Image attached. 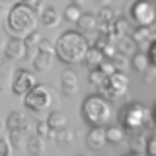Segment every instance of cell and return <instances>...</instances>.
Returning a JSON list of instances; mask_svg holds the SVG:
<instances>
[{"label": "cell", "mask_w": 156, "mask_h": 156, "mask_svg": "<svg viewBox=\"0 0 156 156\" xmlns=\"http://www.w3.org/2000/svg\"><path fill=\"white\" fill-rule=\"evenodd\" d=\"M90 47V41L78 29H66L58 35L55 43V55L66 65H76L84 61V55Z\"/></svg>", "instance_id": "6da1fadb"}, {"label": "cell", "mask_w": 156, "mask_h": 156, "mask_svg": "<svg viewBox=\"0 0 156 156\" xmlns=\"http://www.w3.org/2000/svg\"><path fill=\"white\" fill-rule=\"evenodd\" d=\"M39 26V14L26 2H16L12 4L6 16V29L10 35L23 37L31 33Z\"/></svg>", "instance_id": "7a4b0ae2"}, {"label": "cell", "mask_w": 156, "mask_h": 156, "mask_svg": "<svg viewBox=\"0 0 156 156\" xmlns=\"http://www.w3.org/2000/svg\"><path fill=\"white\" fill-rule=\"evenodd\" d=\"M82 115L84 121L90 123L92 127H105L109 125L111 117H113V109H111L109 101L101 96H88L82 104Z\"/></svg>", "instance_id": "3957f363"}, {"label": "cell", "mask_w": 156, "mask_h": 156, "mask_svg": "<svg viewBox=\"0 0 156 156\" xmlns=\"http://www.w3.org/2000/svg\"><path fill=\"white\" fill-rule=\"evenodd\" d=\"M121 125L129 133H143L152 127V115L143 104H129L121 111Z\"/></svg>", "instance_id": "277c9868"}, {"label": "cell", "mask_w": 156, "mask_h": 156, "mask_svg": "<svg viewBox=\"0 0 156 156\" xmlns=\"http://www.w3.org/2000/svg\"><path fill=\"white\" fill-rule=\"evenodd\" d=\"M51 101H53V90L49 86H43V84H35L23 96V105L29 111H35V113L49 109Z\"/></svg>", "instance_id": "5b68a950"}, {"label": "cell", "mask_w": 156, "mask_h": 156, "mask_svg": "<svg viewBox=\"0 0 156 156\" xmlns=\"http://www.w3.org/2000/svg\"><path fill=\"white\" fill-rule=\"evenodd\" d=\"M129 20L136 26H152L156 22V2L154 0H133L129 6Z\"/></svg>", "instance_id": "8992f818"}, {"label": "cell", "mask_w": 156, "mask_h": 156, "mask_svg": "<svg viewBox=\"0 0 156 156\" xmlns=\"http://www.w3.org/2000/svg\"><path fill=\"white\" fill-rule=\"evenodd\" d=\"M127 88H129L127 72H113V74H109L105 78V82L100 86V92L107 100H119L123 94H127Z\"/></svg>", "instance_id": "52a82bcc"}, {"label": "cell", "mask_w": 156, "mask_h": 156, "mask_svg": "<svg viewBox=\"0 0 156 156\" xmlns=\"http://www.w3.org/2000/svg\"><path fill=\"white\" fill-rule=\"evenodd\" d=\"M35 84H37L35 74H33L31 70L20 68V70H16L14 76H12V94L18 96V98H23Z\"/></svg>", "instance_id": "ba28073f"}, {"label": "cell", "mask_w": 156, "mask_h": 156, "mask_svg": "<svg viewBox=\"0 0 156 156\" xmlns=\"http://www.w3.org/2000/svg\"><path fill=\"white\" fill-rule=\"evenodd\" d=\"M4 57L8 61H20V58L26 57V47H23V39L10 35L6 39V45H4Z\"/></svg>", "instance_id": "9c48e42d"}, {"label": "cell", "mask_w": 156, "mask_h": 156, "mask_svg": "<svg viewBox=\"0 0 156 156\" xmlns=\"http://www.w3.org/2000/svg\"><path fill=\"white\" fill-rule=\"evenodd\" d=\"M105 127H98L94 125L86 135V146L90 150H101L105 146Z\"/></svg>", "instance_id": "30bf717a"}, {"label": "cell", "mask_w": 156, "mask_h": 156, "mask_svg": "<svg viewBox=\"0 0 156 156\" xmlns=\"http://www.w3.org/2000/svg\"><path fill=\"white\" fill-rule=\"evenodd\" d=\"M61 92L65 96H72L78 92V74L70 68L61 72Z\"/></svg>", "instance_id": "8fae6325"}, {"label": "cell", "mask_w": 156, "mask_h": 156, "mask_svg": "<svg viewBox=\"0 0 156 156\" xmlns=\"http://www.w3.org/2000/svg\"><path fill=\"white\" fill-rule=\"evenodd\" d=\"M131 31H133V23H131V20L125 18V16H121V18H115L113 22H111L109 37L119 39V37H123V35H131Z\"/></svg>", "instance_id": "7c38bea8"}, {"label": "cell", "mask_w": 156, "mask_h": 156, "mask_svg": "<svg viewBox=\"0 0 156 156\" xmlns=\"http://www.w3.org/2000/svg\"><path fill=\"white\" fill-rule=\"evenodd\" d=\"M76 26H78V31L84 33V35L88 37L90 33L98 31V20L94 14H88V12H82L80 18L76 20Z\"/></svg>", "instance_id": "4fadbf2b"}, {"label": "cell", "mask_w": 156, "mask_h": 156, "mask_svg": "<svg viewBox=\"0 0 156 156\" xmlns=\"http://www.w3.org/2000/svg\"><path fill=\"white\" fill-rule=\"evenodd\" d=\"M53 61H55V53H49V51H37L33 55V68L37 72H45L53 66Z\"/></svg>", "instance_id": "5bb4252c"}, {"label": "cell", "mask_w": 156, "mask_h": 156, "mask_svg": "<svg viewBox=\"0 0 156 156\" xmlns=\"http://www.w3.org/2000/svg\"><path fill=\"white\" fill-rule=\"evenodd\" d=\"M39 22L45 27H57L61 23V16L53 6H43L41 12H39Z\"/></svg>", "instance_id": "9a60e30c"}, {"label": "cell", "mask_w": 156, "mask_h": 156, "mask_svg": "<svg viewBox=\"0 0 156 156\" xmlns=\"http://www.w3.org/2000/svg\"><path fill=\"white\" fill-rule=\"evenodd\" d=\"M131 39L136 43V47L140 49H148L150 47V35H148V26H136V29L133 27L131 31Z\"/></svg>", "instance_id": "2e32d148"}, {"label": "cell", "mask_w": 156, "mask_h": 156, "mask_svg": "<svg viewBox=\"0 0 156 156\" xmlns=\"http://www.w3.org/2000/svg\"><path fill=\"white\" fill-rule=\"evenodd\" d=\"M125 135H127V131H125L123 125H111V127L107 125L105 127V140H107V143H111V144L123 143Z\"/></svg>", "instance_id": "e0dca14e"}, {"label": "cell", "mask_w": 156, "mask_h": 156, "mask_svg": "<svg viewBox=\"0 0 156 156\" xmlns=\"http://www.w3.org/2000/svg\"><path fill=\"white\" fill-rule=\"evenodd\" d=\"M6 129H22V131H27V119L23 113L20 111H12L8 117H6Z\"/></svg>", "instance_id": "ac0fdd59"}, {"label": "cell", "mask_w": 156, "mask_h": 156, "mask_svg": "<svg viewBox=\"0 0 156 156\" xmlns=\"http://www.w3.org/2000/svg\"><path fill=\"white\" fill-rule=\"evenodd\" d=\"M104 51L101 49H98V47H88V51H86V55H84V65H88L90 68H96V66H100V62L104 61Z\"/></svg>", "instance_id": "d6986e66"}, {"label": "cell", "mask_w": 156, "mask_h": 156, "mask_svg": "<svg viewBox=\"0 0 156 156\" xmlns=\"http://www.w3.org/2000/svg\"><path fill=\"white\" fill-rule=\"evenodd\" d=\"M26 148H27V154H31V156L43 154V152H45V139H41L39 135H31L27 139Z\"/></svg>", "instance_id": "ffe728a7"}, {"label": "cell", "mask_w": 156, "mask_h": 156, "mask_svg": "<svg viewBox=\"0 0 156 156\" xmlns=\"http://www.w3.org/2000/svg\"><path fill=\"white\" fill-rule=\"evenodd\" d=\"M22 39H23V47H26V57H23V58H31V51L37 49L39 41H41V33H39L37 29H33L31 33L23 35Z\"/></svg>", "instance_id": "44dd1931"}, {"label": "cell", "mask_w": 156, "mask_h": 156, "mask_svg": "<svg viewBox=\"0 0 156 156\" xmlns=\"http://www.w3.org/2000/svg\"><path fill=\"white\" fill-rule=\"evenodd\" d=\"M115 45H117V51L123 53V55H133V53H136V43L131 39V35H123L119 39H115Z\"/></svg>", "instance_id": "7402d4cb"}, {"label": "cell", "mask_w": 156, "mask_h": 156, "mask_svg": "<svg viewBox=\"0 0 156 156\" xmlns=\"http://www.w3.org/2000/svg\"><path fill=\"white\" fill-rule=\"evenodd\" d=\"M131 57H133V58H131V65H133V68H135V70H139V72H144L146 68L152 65V62H150L148 53H133Z\"/></svg>", "instance_id": "603a6c76"}, {"label": "cell", "mask_w": 156, "mask_h": 156, "mask_svg": "<svg viewBox=\"0 0 156 156\" xmlns=\"http://www.w3.org/2000/svg\"><path fill=\"white\" fill-rule=\"evenodd\" d=\"M26 133L27 131H22V129H8V140L12 144V148H20L26 140Z\"/></svg>", "instance_id": "cb8c5ba5"}, {"label": "cell", "mask_w": 156, "mask_h": 156, "mask_svg": "<svg viewBox=\"0 0 156 156\" xmlns=\"http://www.w3.org/2000/svg\"><path fill=\"white\" fill-rule=\"evenodd\" d=\"M146 144H148V140H146V136L140 133V135H136L133 140H131V146H129V150L133 154H144L146 152Z\"/></svg>", "instance_id": "d4e9b609"}, {"label": "cell", "mask_w": 156, "mask_h": 156, "mask_svg": "<svg viewBox=\"0 0 156 156\" xmlns=\"http://www.w3.org/2000/svg\"><path fill=\"white\" fill-rule=\"evenodd\" d=\"M47 123L51 125V129L53 131H57V129H62V127H66V117L61 113V111H51L47 117Z\"/></svg>", "instance_id": "484cf974"}, {"label": "cell", "mask_w": 156, "mask_h": 156, "mask_svg": "<svg viewBox=\"0 0 156 156\" xmlns=\"http://www.w3.org/2000/svg\"><path fill=\"white\" fill-rule=\"evenodd\" d=\"M109 61L113 62V66H115L117 72H129L131 62H129V58H127V55H123V53H117V55H113Z\"/></svg>", "instance_id": "4316f807"}, {"label": "cell", "mask_w": 156, "mask_h": 156, "mask_svg": "<svg viewBox=\"0 0 156 156\" xmlns=\"http://www.w3.org/2000/svg\"><path fill=\"white\" fill-rule=\"evenodd\" d=\"M72 136H74V133H72L68 127H62V129H57L55 133H53V139L57 140V144H66L72 140Z\"/></svg>", "instance_id": "83f0119b"}, {"label": "cell", "mask_w": 156, "mask_h": 156, "mask_svg": "<svg viewBox=\"0 0 156 156\" xmlns=\"http://www.w3.org/2000/svg\"><path fill=\"white\" fill-rule=\"evenodd\" d=\"M105 74H104V72H101L100 70V68H92V70H90V74H88V82H90V84L92 86H94V88H98V90H100V86L101 84H104V82H105Z\"/></svg>", "instance_id": "f1b7e54d"}, {"label": "cell", "mask_w": 156, "mask_h": 156, "mask_svg": "<svg viewBox=\"0 0 156 156\" xmlns=\"http://www.w3.org/2000/svg\"><path fill=\"white\" fill-rule=\"evenodd\" d=\"M80 14H82V10H80L78 4H70V6L65 8V20L70 22V23H76V20L80 18Z\"/></svg>", "instance_id": "f546056e"}, {"label": "cell", "mask_w": 156, "mask_h": 156, "mask_svg": "<svg viewBox=\"0 0 156 156\" xmlns=\"http://www.w3.org/2000/svg\"><path fill=\"white\" fill-rule=\"evenodd\" d=\"M55 131L51 129V125L47 123V121H39L37 123V135L41 136V139H49V136H53Z\"/></svg>", "instance_id": "4dcf8cb0"}, {"label": "cell", "mask_w": 156, "mask_h": 156, "mask_svg": "<svg viewBox=\"0 0 156 156\" xmlns=\"http://www.w3.org/2000/svg\"><path fill=\"white\" fill-rule=\"evenodd\" d=\"M12 144H10V140L6 139V136L0 135V156H10L12 154Z\"/></svg>", "instance_id": "1f68e13d"}, {"label": "cell", "mask_w": 156, "mask_h": 156, "mask_svg": "<svg viewBox=\"0 0 156 156\" xmlns=\"http://www.w3.org/2000/svg\"><path fill=\"white\" fill-rule=\"evenodd\" d=\"M98 68H100V70L104 72L105 76H109V74H113V72H117V70H115V66H113V62H111L109 58H104V61L100 62V66H98Z\"/></svg>", "instance_id": "d6a6232c"}, {"label": "cell", "mask_w": 156, "mask_h": 156, "mask_svg": "<svg viewBox=\"0 0 156 156\" xmlns=\"http://www.w3.org/2000/svg\"><path fill=\"white\" fill-rule=\"evenodd\" d=\"M101 51H104V57H105V58H111L113 55H117V53H119V51H117V45H115V43H111V39L105 43V47L101 49Z\"/></svg>", "instance_id": "836d02e7"}, {"label": "cell", "mask_w": 156, "mask_h": 156, "mask_svg": "<svg viewBox=\"0 0 156 156\" xmlns=\"http://www.w3.org/2000/svg\"><path fill=\"white\" fill-rule=\"evenodd\" d=\"M37 51H49V53H55V45H53L49 39H43V37H41V41H39V45H37Z\"/></svg>", "instance_id": "e575fe53"}, {"label": "cell", "mask_w": 156, "mask_h": 156, "mask_svg": "<svg viewBox=\"0 0 156 156\" xmlns=\"http://www.w3.org/2000/svg\"><path fill=\"white\" fill-rule=\"evenodd\" d=\"M22 2H26L27 6H31L37 14L41 12V8H43V0H22Z\"/></svg>", "instance_id": "d590c367"}, {"label": "cell", "mask_w": 156, "mask_h": 156, "mask_svg": "<svg viewBox=\"0 0 156 156\" xmlns=\"http://www.w3.org/2000/svg\"><path fill=\"white\" fill-rule=\"evenodd\" d=\"M146 152H148L150 156H156V135L150 136L148 144H146Z\"/></svg>", "instance_id": "8d00e7d4"}, {"label": "cell", "mask_w": 156, "mask_h": 156, "mask_svg": "<svg viewBox=\"0 0 156 156\" xmlns=\"http://www.w3.org/2000/svg\"><path fill=\"white\" fill-rule=\"evenodd\" d=\"M143 74H144V78H146V82H152V78L156 76V65H150V66L143 72Z\"/></svg>", "instance_id": "74e56055"}, {"label": "cell", "mask_w": 156, "mask_h": 156, "mask_svg": "<svg viewBox=\"0 0 156 156\" xmlns=\"http://www.w3.org/2000/svg\"><path fill=\"white\" fill-rule=\"evenodd\" d=\"M148 49H150V53H148V57H150V62H152V65H156V43L152 41Z\"/></svg>", "instance_id": "f35d334b"}, {"label": "cell", "mask_w": 156, "mask_h": 156, "mask_svg": "<svg viewBox=\"0 0 156 156\" xmlns=\"http://www.w3.org/2000/svg\"><path fill=\"white\" fill-rule=\"evenodd\" d=\"M148 35H150V41H156V22L152 26H148Z\"/></svg>", "instance_id": "ab89813d"}, {"label": "cell", "mask_w": 156, "mask_h": 156, "mask_svg": "<svg viewBox=\"0 0 156 156\" xmlns=\"http://www.w3.org/2000/svg\"><path fill=\"white\" fill-rule=\"evenodd\" d=\"M16 2H22V0H0V8H10Z\"/></svg>", "instance_id": "60d3db41"}, {"label": "cell", "mask_w": 156, "mask_h": 156, "mask_svg": "<svg viewBox=\"0 0 156 156\" xmlns=\"http://www.w3.org/2000/svg\"><path fill=\"white\" fill-rule=\"evenodd\" d=\"M84 2H86V0H72V4H78V6H82Z\"/></svg>", "instance_id": "b9f144b4"}, {"label": "cell", "mask_w": 156, "mask_h": 156, "mask_svg": "<svg viewBox=\"0 0 156 156\" xmlns=\"http://www.w3.org/2000/svg\"><path fill=\"white\" fill-rule=\"evenodd\" d=\"M4 127H6V123H4L2 119H0V135H2V131H4Z\"/></svg>", "instance_id": "7bdbcfd3"}, {"label": "cell", "mask_w": 156, "mask_h": 156, "mask_svg": "<svg viewBox=\"0 0 156 156\" xmlns=\"http://www.w3.org/2000/svg\"><path fill=\"white\" fill-rule=\"evenodd\" d=\"M98 2H101V4H107V2H109V0H98Z\"/></svg>", "instance_id": "ee69618b"}, {"label": "cell", "mask_w": 156, "mask_h": 156, "mask_svg": "<svg viewBox=\"0 0 156 156\" xmlns=\"http://www.w3.org/2000/svg\"><path fill=\"white\" fill-rule=\"evenodd\" d=\"M154 117H156V113H154Z\"/></svg>", "instance_id": "f6af8a7d"}]
</instances>
